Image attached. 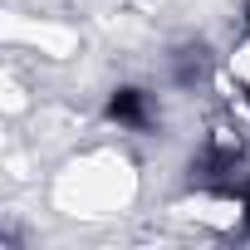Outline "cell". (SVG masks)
I'll use <instances>...</instances> for the list:
<instances>
[{"label":"cell","instance_id":"cell-1","mask_svg":"<svg viewBox=\"0 0 250 250\" xmlns=\"http://www.w3.org/2000/svg\"><path fill=\"white\" fill-rule=\"evenodd\" d=\"M103 123L118 133H138L147 138L157 123H162V108H157V93L143 88V83H113L103 93Z\"/></svg>","mask_w":250,"mask_h":250},{"label":"cell","instance_id":"cell-2","mask_svg":"<svg viewBox=\"0 0 250 250\" xmlns=\"http://www.w3.org/2000/svg\"><path fill=\"white\" fill-rule=\"evenodd\" d=\"M240 35H250V0H240Z\"/></svg>","mask_w":250,"mask_h":250}]
</instances>
